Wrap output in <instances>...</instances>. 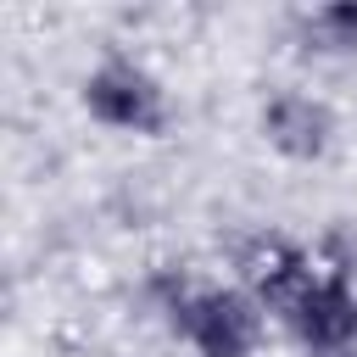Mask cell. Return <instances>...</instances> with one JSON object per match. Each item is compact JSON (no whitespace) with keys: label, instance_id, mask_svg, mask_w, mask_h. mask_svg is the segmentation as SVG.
Instances as JSON below:
<instances>
[{"label":"cell","instance_id":"cell-1","mask_svg":"<svg viewBox=\"0 0 357 357\" xmlns=\"http://www.w3.org/2000/svg\"><path fill=\"white\" fill-rule=\"evenodd\" d=\"M167 324L195 357H257L268 335V312L245 284H178V296L167 301Z\"/></svg>","mask_w":357,"mask_h":357},{"label":"cell","instance_id":"cell-2","mask_svg":"<svg viewBox=\"0 0 357 357\" xmlns=\"http://www.w3.org/2000/svg\"><path fill=\"white\" fill-rule=\"evenodd\" d=\"M78 106L89 112V123H100L112 134H134V139H162L173 123V100L162 89V78L134 56L95 61L78 84Z\"/></svg>","mask_w":357,"mask_h":357},{"label":"cell","instance_id":"cell-3","mask_svg":"<svg viewBox=\"0 0 357 357\" xmlns=\"http://www.w3.org/2000/svg\"><path fill=\"white\" fill-rule=\"evenodd\" d=\"M257 134L284 162H324L335 145V106L312 89H273L257 112Z\"/></svg>","mask_w":357,"mask_h":357},{"label":"cell","instance_id":"cell-4","mask_svg":"<svg viewBox=\"0 0 357 357\" xmlns=\"http://www.w3.org/2000/svg\"><path fill=\"white\" fill-rule=\"evenodd\" d=\"M284 329L296 335V346L307 357H351V346H357V279L324 268Z\"/></svg>","mask_w":357,"mask_h":357},{"label":"cell","instance_id":"cell-5","mask_svg":"<svg viewBox=\"0 0 357 357\" xmlns=\"http://www.w3.org/2000/svg\"><path fill=\"white\" fill-rule=\"evenodd\" d=\"M296 33H301V50L312 56H357V0H329L301 11Z\"/></svg>","mask_w":357,"mask_h":357}]
</instances>
